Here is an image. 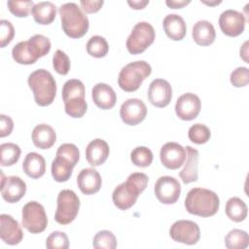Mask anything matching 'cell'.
Returning <instances> with one entry per match:
<instances>
[{
	"label": "cell",
	"instance_id": "6da1fadb",
	"mask_svg": "<svg viewBox=\"0 0 249 249\" xmlns=\"http://www.w3.org/2000/svg\"><path fill=\"white\" fill-rule=\"evenodd\" d=\"M148 176L142 172L130 174L126 181L115 188L112 194L114 204L121 210H127L133 206L138 196L146 189Z\"/></svg>",
	"mask_w": 249,
	"mask_h": 249
},
{
	"label": "cell",
	"instance_id": "7a4b0ae2",
	"mask_svg": "<svg viewBox=\"0 0 249 249\" xmlns=\"http://www.w3.org/2000/svg\"><path fill=\"white\" fill-rule=\"evenodd\" d=\"M220 205L219 196L208 189L193 188L185 198L186 210L200 217H210L217 213Z\"/></svg>",
	"mask_w": 249,
	"mask_h": 249
},
{
	"label": "cell",
	"instance_id": "3957f363",
	"mask_svg": "<svg viewBox=\"0 0 249 249\" xmlns=\"http://www.w3.org/2000/svg\"><path fill=\"white\" fill-rule=\"evenodd\" d=\"M51 50V41L42 34H35L27 41L18 42L12 50L13 58L18 64L29 65L45 56Z\"/></svg>",
	"mask_w": 249,
	"mask_h": 249
},
{
	"label": "cell",
	"instance_id": "277c9868",
	"mask_svg": "<svg viewBox=\"0 0 249 249\" xmlns=\"http://www.w3.org/2000/svg\"><path fill=\"white\" fill-rule=\"evenodd\" d=\"M58 13L61 19V27L68 37L78 39L88 32L89 26V18L76 3L68 2L62 4L58 9Z\"/></svg>",
	"mask_w": 249,
	"mask_h": 249
},
{
	"label": "cell",
	"instance_id": "5b68a950",
	"mask_svg": "<svg viewBox=\"0 0 249 249\" xmlns=\"http://www.w3.org/2000/svg\"><path fill=\"white\" fill-rule=\"evenodd\" d=\"M27 83L33 91L35 102L39 106H48L53 103L56 93V83L49 71L35 70L28 76Z\"/></svg>",
	"mask_w": 249,
	"mask_h": 249
},
{
	"label": "cell",
	"instance_id": "8992f818",
	"mask_svg": "<svg viewBox=\"0 0 249 249\" xmlns=\"http://www.w3.org/2000/svg\"><path fill=\"white\" fill-rule=\"evenodd\" d=\"M85 85L78 79H70L63 85L62 99L65 112L72 118H82L88 108L85 99Z\"/></svg>",
	"mask_w": 249,
	"mask_h": 249
},
{
	"label": "cell",
	"instance_id": "52a82bcc",
	"mask_svg": "<svg viewBox=\"0 0 249 249\" xmlns=\"http://www.w3.org/2000/svg\"><path fill=\"white\" fill-rule=\"evenodd\" d=\"M152 73L151 65L144 60L130 62L124 66L118 77L119 87L127 92L137 90L143 81Z\"/></svg>",
	"mask_w": 249,
	"mask_h": 249
},
{
	"label": "cell",
	"instance_id": "ba28073f",
	"mask_svg": "<svg viewBox=\"0 0 249 249\" xmlns=\"http://www.w3.org/2000/svg\"><path fill=\"white\" fill-rule=\"evenodd\" d=\"M54 220L60 225H68L75 220L80 208V199L72 190H62L56 199Z\"/></svg>",
	"mask_w": 249,
	"mask_h": 249
},
{
	"label": "cell",
	"instance_id": "9c48e42d",
	"mask_svg": "<svg viewBox=\"0 0 249 249\" xmlns=\"http://www.w3.org/2000/svg\"><path fill=\"white\" fill-rule=\"evenodd\" d=\"M156 37V32L152 24L147 21L136 23L126 40V49L131 54L143 53L150 47Z\"/></svg>",
	"mask_w": 249,
	"mask_h": 249
},
{
	"label": "cell",
	"instance_id": "30bf717a",
	"mask_svg": "<svg viewBox=\"0 0 249 249\" xmlns=\"http://www.w3.org/2000/svg\"><path fill=\"white\" fill-rule=\"evenodd\" d=\"M22 226L31 233H40L48 225V218L44 206L37 201L27 202L21 212Z\"/></svg>",
	"mask_w": 249,
	"mask_h": 249
},
{
	"label": "cell",
	"instance_id": "8fae6325",
	"mask_svg": "<svg viewBox=\"0 0 249 249\" xmlns=\"http://www.w3.org/2000/svg\"><path fill=\"white\" fill-rule=\"evenodd\" d=\"M169 235L176 242L194 245L200 238V230L194 221L179 220L170 227Z\"/></svg>",
	"mask_w": 249,
	"mask_h": 249
},
{
	"label": "cell",
	"instance_id": "7c38bea8",
	"mask_svg": "<svg viewBox=\"0 0 249 249\" xmlns=\"http://www.w3.org/2000/svg\"><path fill=\"white\" fill-rule=\"evenodd\" d=\"M154 192L160 202L163 204H173L180 196L181 186L174 177L161 176L157 180Z\"/></svg>",
	"mask_w": 249,
	"mask_h": 249
},
{
	"label": "cell",
	"instance_id": "4fadbf2b",
	"mask_svg": "<svg viewBox=\"0 0 249 249\" xmlns=\"http://www.w3.org/2000/svg\"><path fill=\"white\" fill-rule=\"evenodd\" d=\"M245 17L238 11L226 10L219 18V25L222 32L230 37H236L240 35L245 28Z\"/></svg>",
	"mask_w": 249,
	"mask_h": 249
},
{
	"label": "cell",
	"instance_id": "5bb4252c",
	"mask_svg": "<svg viewBox=\"0 0 249 249\" xmlns=\"http://www.w3.org/2000/svg\"><path fill=\"white\" fill-rule=\"evenodd\" d=\"M147 115L145 103L138 98H129L125 100L120 108L122 121L128 125H136L144 121Z\"/></svg>",
	"mask_w": 249,
	"mask_h": 249
},
{
	"label": "cell",
	"instance_id": "9a60e30c",
	"mask_svg": "<svg viewBox=\"0 0 249 249\" xmlns=\"http://www.w3.org/2000/svg\"><path fill=\"white\" fill-rule=\"evenodd\" d=\"M26 192L25 182L18 176L5 177L1 170V195L4 200L15 203L20 200Z\"/></svg>",
	"mask_w": 249,
	"mask_h": 249
},
{
	"label": "cell",
	"instance_id": "2e32d148",
	"mask_svg": "<svg viewBox=\"0 0 249 249\" xmlns=\"http://www.w3.org/2000/svg\"><path fill=\"white\" fill-rule=\"evenodd\" d=\"M201 109L199 97L192 92H187L178 97L175 104V112L179 119L192 121L197 117Z\"/></svg>",
	"mask_w": 249,
	"mask_h": 249
},
{
	"label": "cell",
	"instance_id": "e0dca14e",
	"mask_svg": "<svg viewBox=\"0 0 249 249\" xmlns=\"http://www.w3.org/2000/svg\"><path fill=\"white\" fill-rule=\"evenodd\" d=\"M149 101L156 107L163 108L167 106L172 98V88L163 79H155L151 82L148 89Z\"/></svg>",
	"mask_w": 249,
	"mask_h": 249
},
{
	"label": "cell",
	"instance_id": "ac0fdd59",
	"mask_svg": "<svg viewBox=\"0 0 249 249\" xmlns=\"http://www.w3.org/2000/svg\"><path fill=\"white\" fill-rule=\"evenodd\" d=\"M161 163L168 169H178L185 161L186 150L176 142L165 143L160 152Z\"/></svg>",
	"mask_w": 249,
	"mask_h": 249
},
{
	"label": "cell",
	"instance_id": "d6986e66",
	"mask_svg": "<svg viewBox=\"0 0 249 249\" xmlns=\"http://www.w3.org/2000/svg\"><path fill=\"white\" fill-rule=\"evenodd\" d=\"M0 237L9 245H17L23 238V232L18 222L11 215H0Z\"/></svg>",
	"mask_w": 249,
	"mask_h": 249
},
{
	"label": "cell",
	"instance_id": "ffe728a7",
	"mask_svg": "<svg viewBox=\"0 0 249 249\" xmlns=\"http://www.w3.org/2000/svg\"><path fill=\"white\" fill-rule=\"evenodd\" d=\"M77 184L84 195H93L100 190L102 179L94 168H84L77 176Z\"/></svg>",
	"mask_w": 249,
	"mask_h": 249
},
{
	"label": "cell",
	"instance_id": "44dd1931",
	"mask_svg": "<svg viewBox=\"0 0 249 249\" xmlns=\"http://www.w3.org/2000/svg\"><path fill=\"white\" fill-rule=\"evenodd\" d=\"M91 97L94 104L103 110L113 108L117 101L115 90L105 83H98L93 86L91 89Z\"/></svg>",
	"mask_w": 249,
	"mask_h": 249
},
{
	"label": "cell",
	"instance_id": "7402d4cb",
	"mask_svg": "<svg viewBox=\"0 0 249 249\" xmlns=\"http://www.w3.org/2000/svg\"><path fill=\"white\" fill-rule=\"evenodd\" d=\"M110 149L107 142L96 138L90 141L86 148V159L92 166H98L104 163L109 156Z\"/></svg>",
	"mask_w": 249,
	"mask_h": 249
},
{
	"label": "cell",
	"instance_id": "603a6c76",
	"mask_svg": "<svg viewBox=\"0 0 249 249\" xmlns=\"http://www.w3.org/2000/svg\"><path fill=\"white\" fill-rule=\"evenodd\" d=\"M186 162L179 176L184 184L196 182L198 178V151L191 146L186 147Z\"/></svg>",
	"mask_w": 249,
	"mask_h": 249
},
{
	"label": "cell",
	"instance_id": "cb8c5ba5",
	"mask_svg": "<svg viewBox=\"0 0 249 249\" xmlns=\"http://www.w3.org/2000/svg\"><path fill=\"white\" fill-rule=\"evenodd\" d=\"M163 29L168 38L174 41L182 40L186 35V23L184 18L176 14L165 16L162 21Z\"/></svg>",
	"mask_w": 249,
	"mask_h": 249
},
{
	"label": "cell",
	"instance_id": "d4e9b609",
	"mask_svg": "<svg viewBox=\"0 0 249 249\" xmlns=\"http://www.w3.org/2000/svg\"><path fill=\"white\" fill-rule=\"evenodd\" d=\"M31 137L33 144L37 148L43 150L51 148L56 140L54 129L47 124H37L32 130Z\"/></svg>",
	"mask_w": 249,
	"mask_h": 249
},
{
	"label": "cell",
	"instance_id": "484cf974",
	"mask_svg": "<svg viewBox=\"0 0 249 249\" xmlns=\"http://www.w3.org/2000/svg\"><path fill=\"white\" fill-rule=\"evenodd\" d=\"M192 35L194 41L199 46H209L216 38L215 28L208 20L196 21L193 26Z\"/></svg>",
	"mask_w": 249,
	"mask_h": 249
},
{
	"label": "cell",
	"instance_id": "4316f807",
	"mask_svg": "<svg viewBox=\"0 0 249 249\" xmlns=\"http://www.w3.org/2000/svg\"><path fill=\"white\" fill-rule=\"evenodd\" d=\"M22 168L28 177L38 179L46 172V160L40 154L31 152L26 155L22 163Z\"/></svg>",
	"mask_w": 249,
	"mask_h": 249
},
{
	"label": "cell",
	"instance_id": "83f0119b",
	"mask_svg": "<svg viewBox=\"0 0 249 249\" xmlns=\"http://www.w3.org/2000/svg\"><path fill=\"white\" fill-rule=\"evenodd\" d=\"M31 14L37 23L48 25L55 18L56 7L50 1H42L33 6Z\"/></svg>",
	"mask_w": 249,
	"mask_h": 249
},
{
	"label": "cell",
	"instance_id": "f1b7e54d",
	"mask_svg": "<svg viewBox=\"0 0 249 249\" xmlns=\"http://www.w3.org/2000/svg\"><path fill=\"white\" fill-rule=\"evenodd\" d=\"M74 165L67 160L55 156L52 162V176L56 182H66L72 175Z\"/></svg>",
	"mask_w": 249,
	"mask_h": 249
},
{
	"label": "cell",
	"instance_id": "f546056e",
	"mask_svg": "<svg viewBox=\"0 0 249 249\" xmlns=\"http://www.w3.org/2000/svg\"><path fill=\"white\" fill-rule=\"evenodd\" d=\"M226 214L233 222H242L245 220L248 212L246 203L239 197H231L226 203Z\"/></svg>",
	"mask_w": 249,
	"mask_h": 249
},
{
	"label": "cell",
	"instance_id": "4dcf8cb0",
	"mask_svg": "<svg viewBox=\"0 0 249 249\" xmlns=\"http://www.w3.org/2000/svg\"><path fill=\"white\" fill-rule=\"evenodd\" d=\"M20 157V148L15 143H3L0 145V164L11 166L15 164Z\"/></svg>",
	"mask_w": 249,
	"mask_h": 249
},
{
	"label": "cell",
	"instance_id": "1f68e13d",
	"mask_svg": "<svg viewBox=\"0 0 249 249\" xmlns=\"http://www.w3.org/2000/svg\"><path fill=\"white\" fill-rule=\"evenodd\" d=\"M249 244V235L245 231L233 229L225 237V245L229 249H245Z\"/></svg>",
	"mask_w": 249,
	"mask_h": 249
},
{
	"label": "cell",
	"instance_id": "d6a6232c",
	"mask_svg": "<svg viewBox=\"0 0 249 249\" xmlns=\"http://www.w3.org/2000/svg\"><path fill=\"white\" fill-rule=\"evenodd\" d=\"M87 52L93 57H103L109 51V45L105 38L99 35H95L89 38L87 43Z\"/></svg>",
	"mask_w": 249,
	"mask_h": 249
},
{
	"label": "cell",
	"instance_id": "836d02e7",
	"mask_svg": "<svg viewBox=\"0 0 249 249\" xmlns=\"http://www.w3.org/2000/svg\"><path fill=\"white\" fill-rule=\"evenodd\" d=\"M154 156L152 151L145 146H138L132 150L130 160L132 163L139 167H147L153 161Z\"/></svg>",
	"mask_w": 249,
	"mask_h": 249
},
{
	"label": "cell",
	"instance_id": "e575fe53",
	"mask_svg": "<svg viewBox=\"0 0 249 249\" xmlns=\"http://www.w3.org/2000/svg\"><path fill=\"white\" fill-rule=\"evenodd\" d=\"M92 246L95 249H115L117 247L116 236L110 231H100L94 235Z\"/></svg>",
	"mask_w": 249,
	"mask_h": 249
},
{
	"label": "cell",
	"instance_id": "d590c367",
	"mask_svg": "<svg viewBox=\"0 0 249 249\" xmlns=\"http://www.w3.org/2000/svg\"><path fill=\"white\" fill-rule=\"evenodd\" d=\"M211 136L210 129L202 124H193L188 131L189 139L196 144H204L206 143Z\"/></svg>",
	"mask_w": 249,
	"mask_h": 249
},
{
	"label": "cell",
	"instance_id": "8d00e7d4",
	"mask_svg": "<svg viewBox=\"0 0 249 249\" xmlns=\"http://www.w3.org/2000/svg\"><path fill=\"white\" fill-rule=\"evenodd\" d=\"M34 5L32 0H9L7 2L9 11L18 18L27 17Z\"/></svg>",
	"mask_w": 249,
	"mask_h": 249
},
{
	"label": "cell",
	"instance_id": "74e56055",
	"mask_svg": "<svg viewBox=\"0 0 249 249\" xmlns=\"http://www.w3.org/2000/svg\"><path fill=\"white\" fill-rule=\"evenodd\" d=\"M46 247L48 249H67L69 247V239L63 231H53L46 240Z\"/></svg>",
	"mask_w": 249,
	"mask_h": 249
},
{
	"label": "cell",
	"instance_id": "f35d334b",
	"mask_svg": "<svg viewBox=\"0 0 249 249\" xmlns=\"http://www.w3.org/2000/svg\"><path fill=\"white\" fill-rule=\"evenodd\" d=\"M55 156H58L67 160L75 166L79 161L80 152L76 145L72 143H64L58 147Z\"/></svg>",
	"mask_w": 249,
	"mask_h": 249
},
{
	"label": "cell",
	"instance_id": "ab89813d",
	"mask_svg": "<svg viewBox=\"0 0 249 249\" xmlns=\"http://www.w3.org/2000/svg\"><path fill=\"white\" fill-rule=\"evenodd\" d=\"M53 66L60 75H66L70 70V59L61 50H57L53 56Z\"/></svg>",
	"mask_w": 249,
	"mask_h": 249
},
{
	"label": "cell",
	"instance_id": "60d3db41",
	"mask_svg": "<svg viewBox=\"0 0 249 249\" xmlns=\"http://www.w3.org/2000/svg\"><path fill=\"white\" fill-rule=\"evenodd\" d=\"M231 83L235 88H242L249 83V70L246 67H237L231 73Z\"/></svg>",
	"mask_w": 249,
	"mask_h": 249
},
{
	"label": "cell",
	"instance_id": "b9f144b4",
	"mask_svg": "<svg viewBox=\"0 0 249 249\" xmlns=\"http://www.w3.org/2000/svg\"><path fill=\"white\" fill-rule=\"evenodd\" d=\"M15 36V28L7 19L0 20V47H6Z\"/></svg>",
	"mask_w": 249,
	"mask_h": 249
},
{
	"label": "cell",
	"instance_id": "7bdbcfd3",
	"mask_svg": "<svg viewBox=\"0 0 249 249\" xmlns=\"http://www.w3.org/2000/svg\"><path fill=\"white\" fill-rule=\"evenodd\" d=\"M14 128V122L11 117L4 114L0 115V137H5L11 134Z\"/></svg>",
	"mask_w": 249,
	"mask_h": 249
},
{
	"label": "cell",
	"instance_id": "ee69618b",
	"mask_svg": "<svg viewBox=\"0 0 249 249\" xmlns=\"http://www.w3.org/2000/svg\"><path fill=\"white\" fill-rule=\"evenodd\" d=\"M103 0H81L80 5L82 9L89 14L96 13L98 12L102 5H103Z\"/></svg>",
	"mask_w": 249,
	"mask_h": 249
},
{
	"label": "cell",
	"instance_id": "f6af8a7d",
	"mask_svg": "<svg viewBox=\"0 0 249 249\" xmlns=\"http://www.w3.org/2000/svg\"><path fill=\"white\" fill-rule=\"evenodd\" d=\"M191 3V0H166L165 4L171 9H181Z\"/></svg>",
	"mask_w": 249,
	"mask_h": 249
},
{
	"label": "cell",
	"instance_id": "bcb514c9",
	"mask_svg": "<svg viewBox=\"0 0 249 249\" xmlns=\"http://www.w3.org/2000/svg\"><path fill=\"white\" fill-rule=\"evenodd\" d=\"M127 4L134 10H141L149 4V0H128Z\"/></svg>",
	"mask_w": 249,
	"mask_h": 249
},
{
	"label": "cell",
	"instance_id": "7dc6e473",
	"mask_svg": "<svg viewBox=\"0 0 249 249\" xmlns=\"http://www.w3.org/2000/svg\"><path fill=\"white\" fill-rule=\"evenodd\" d=\"M247 45H248V42L246 41V42L243 44V46L240 48V56L244 59L245 62H248V59H247V55H248Z\"/></svg>",
	"mask_w": 249,
	"mask_h": 249
},
{
	"label": "cell",
	"instance_id": "c3c4849f",
	"mask_svg": "<svg viewBox=\"0 0 249 249\" xmlns=\"http://www.w3.org/2000/svg\"><path fill=\"white\" fill-rule=\"evenodd\" d=\"M222 1H205V0H201V3H204V4H206V5H210V6H214V5H218V4H220Z\"/></svg>",
	"mask_w": 249,
	"mask_h": 249
}]
</instances>
